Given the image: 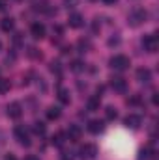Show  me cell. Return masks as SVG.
<instances>
[{"label":"cell","instance_id":"13","mask_svg":"<svg viewBox=\"0 0 159 160\" xmlns=\"http://www.w3.org/2000/svg\"><path fill=\"white\" fill-rule=\"evenodd\" d=\"M103 128H105L103 121L94 119V121H90V123H88V130H90L92 134H99V132H103Z\"/></svg>","mask_w":159,"mask_h":160},{"label":"cell","instance_id":"23","mask_svg":"<svg viewBox=\"0 0 159 160\" xmlns=\"http://www.w3.org/2000/svg\"><path fill=\"white\" fill-rule=\"evenodd\" d=\"M71 69H73V71H80V69H82V63H80V62H73Z\"/></svg>","mask_w":159,"mask_h":160},{"label":"cell","instance_id":"11","mask_svg":"<svg viewBox=\"0 0 159 160\" xmlns=\"http://www.w3.org/2000/svg\"><path fill=\"white\" fill-rule=\"evenodd\" d=\"M137 80H139V82H142V84H148V82L152 80V71H150V69H146V67L137 69Z\"/></svg>","mask_w":159,"mask_h":160},{"label":"cell","instance_id":"20","mask_svg":"<svg viewBox=\"0 0 159 160\" xmlns=\"http://www.w3.org/2000/svg\"><path fill=\"white\" fill-rule=\"evenodd\" d=\"M52 143H54V145H62V143H64V134L58 132L56 136H52Z\"/></svg>","mask_w":159,"mask_h":160},{"label":"cell","instance_id":"18","mask_svg":"<svg viewBox=\"0 0 159 160\" xmlns=\"http://www.w3.org/2000/svg\"><path fill=\"white\" fill-rule=\"evenodd\" d=\"M8 89H9V80L0 78V93H6Z\"/></svg>","mask_w":159,"mask_h":160},{"label":"cell","instance_id":"21","mask_svg":"<svg viewBox=\"0 0 159 160\" xmlns=\"http://www.w3.org/2000/svg\"><path fill=\"white\" fill-rule=\"evenodd\" d=\"M107 118H109V119H114V118H116V110H114L112 106L107 108Z\"/></svg>","mask_w":159,"mask_h":160},{"label":"cell","instance_id":"4","mask_svg":"<svg viewBox=\"0 0 159 160\" xmlns=\"http://www.w3.org/2000/svg\"><path fill=\"white\" fill-rule=\"evenodd\" d=\"M96 155H97V147H96L94 143H84V145H80L79 157L82 160H92V158H96Z\"/></svg>","mask_w":159,"mask_h":160},{"label":"cell","instance_id":"1","mask_svg":"<svg viewBox=\"0 0 159 160\" xmlns=\"http://www.w3.org/2000/svg\"><path fill=\"white\" fill-rule=\"evenodd\" d=\"M146 19H148V11L144 8H133L127 15V22L131 26H140L146 22Z\"/></svg>","mask_w":159,"mask_h":160},{"label":"cell","instance_id":"3","mask_svg":"<svg viewBox=\"0 0 159 160\" xmlns=\"http://www.w3.org/2000/svg\"><path fill=\"white\" fill-rule=\"evenodd\" d=\"M13 136L21 145H30V134H28V128L25 125H17L13 128Z\"/></svg>","mask_w":159,"mask_h":160},{"label":"cell","instance_id":"5","mask_svg":"<svg viewBox=\"0 0 159 160\" xmlns=\"http://www.w3.org/2000/svg\"><path fill=\"white\" fill-rule=\"evenodd\" d=\"M142 47H144V50L146 52H156L159 47V41H157V36L156 34H148V36H144V39H142Z\"/></svg>","mask_w":159,"mask_h":160},{"label":"cell","instance_id":"19","mask_svg":"<svg viewBox=\"0 0 159 160\" xmlns=\"http://www.w3.org/2000/svg\"><path fill=\"white\" fill-rule=\"evenodd\" d=\"M58 99H60L62 102H69V95H68V91H66V89H60V91H58Z\"/></svg>","mask_w":159,"mask_h":160},{"label":"cell","instance_id":"16","mask_svg":"<svg viewBox=\"0 0 159 160\" xmlns=\"http://www.w3.org/2000/svg\"><path fill=\"white\" fill-rule=\"evenodd\" d=\"M47 118H49V119H58V118H60V108H58V106H49Z\"/></svg>","mask_w":159,"mask_h":160},{"label":"cell","instance_id":"22","mask_svg":"<svg viewBox=\"0 0 159 160\" xmlns=\"http://www.w3.org/2000/svg\"><path fill=\"white\" fill-rule=\"evenodd\" d=\"M51 71H52V73H60V71H62V69H60V63H58V62H52V63H51Z\"/></svg>","mask_w":159,"mask_h":160},{"label":"cell","instance_id":"24","mask_svg":"<svg viewBox=\"0 0 159 160\" xmlns=\"http://www.w3.org/2000/svg\"><path fill=\"white\" fill-rule=\"evenodd\" d=\"M6 8H8V2L6 0H0V11H4Z\"/></svg>","mask_w":159,"mask_h":160},{"label":"cell","instance_id":"6","mask_svg":"<svg viewBox=\"0 0 159 160\" xmlns=\"http://www.w3.org/2000/svg\"><path fill=\"white\" fill-rule=\"evenodd\" d=\"M111 88L118 93H125L127 91V80L122 78V77H112L111 78Z\"/></svg>","mask_w":159,"mask_h":160},{"label":"cell","instance_id":"27","mask_svg":"<svg viewBox=\"0 0 159 160\" xmlns=\"http://www.w3.org/2000/svg\"><path fill=\"white\" fill-rule=\"evenodd\" d=\"M6 160H17V158H15L13 155H8V157H6Z\"/></svg>","mask_w":159,"mask_h":160},{"label":"cell","instance_id":"12","mask_svg":"<svg viewBox=\"0 0 159 160\" xmlns=\"http://www.w3.org/2000/svg\"><path fill=\"white\" fill-rule=\"evenodd\" d=\"M68 22H69V26H71V28H80V26L84 24V19H82V15H80V13H71V15H69V19H68Z\"/></svg>","mask_w":159,"mask_h":160},{"label":"cell","instance_id":"15","mask_svg":"<svg viewBox=\"0 0 159 160\" xmlns=\"http://www.w3.org/2000/svg\"><path fill=\"white\" fill-rule=\"evenodd\" d=\"M99 108V95H94V97H90L88 99V110H97Z\"/></svg>","mask_w":159,"mask_h":160},{"label":"cell","instance_id":"2","mask_svg":"<svg viewBox=\"0 0 159 160\" xmlns=\"http://www.w3.org/2000/svg\"><path fill=\"white\" fill-rule=\"evenodd\" d=\"M109 63H111V67H112L114 71H125V69H129V65H131L129 58L123 56V54H116V56H112Z\"/></svg>","mask_w":159,"mask_h":160},{"label":"cell","instance_id":"14","mask_svg":"<svg viewBox=\"0 0 159 160\" xmlns=\"http://www.w3.org/2000/svg\"><path fill=\"white\" fill-rule=\"evenodd\" d=\"M13 26H15V22H13V19H11V17H6V19H2V21H0V28H2L4 32H11V30H13Z\"/></svg>","mask_w":159,"mask_h":160},{"label":"cell","instance_id":"8","mask_svg":"<svg viewBox=\"0 0 159 160\" xmlns=\"http://www.w3.org/2000/svg\"><path fill=\"white\" fill-rule=\"evenodd\" d=\"M45 24L43 22H34L32 26H30V34H32V38H36V39H41V38H45Z\"/></svg>","mask_w":159,"mask_h":160},{"label":"cell","instance_id":"28","mask_svg":"<svg viewBox=\"0 0 159 160\" xmlns=\"http://www.w3.org/2000/svg\"><path fill=\"white\" fill-rule=\"evenodd\" d=\"M0 50H2V41H0Z\"/></svg>","mask_w":159,"mask_h":160},{"label":"cell","instance_id":"10","mask_svg":"<svg viewBox=\"0 0 159 160\" xmlns=\"http://www.w3.org/2000/svg\"><path fill=\"white\" fill-rule=\"evenodd\" d=\"M80 136H82V128H80L79 125H69V128H68V138H69L71 142H77V140H80Z\"/></svg>","mask_w":159,"mask_h":160},{"label":"cell","instance_id":"7","mask_svg":"<svg viewBox=\"0 0 159 160\" xmlns=\"http://www.w3.org/2000/svg\"><path fill=\"white\" fill-rule=\"evenodd\" d=\"M123 125H125L127 128H139V127L142 125V118L137 116V114H129V116H125Z\"/></svg>","mask_w":159,"mask_h":160},{"label":"cell","instance_id":"29","mask_svg":"<svg viewBox=\"0 0 159 160\" xmlns=\"http://www.w3.org/2000/svg\"><path fill=\"white\" fill-rule=\"evenodd\" d=\"M15 2H21V0H15Z\"/></svg>","mask_w":159,"mask_h":160},{"label":"cell","instance_id":"25","mask_svg":"<svg viewBox=\"0 0 159 160\" xmlns=\"http://www.w3.org/2000/svg\"><path fill=\"white\" fill-rule=\"evenodd\" d=\"M25 160H40L38 157H34V155H28V157H25Z\"/></svg>","mask_w":159,"mask_h":160},{"label":"cell","instance_id":"26","mask_svg":"<svg viewBox=\"0 0 159 160\" xmlns=\"http://www.w3.org/2000/svg\"><path fill=\"white\" fill-rule=\"evenodd\" d=\"M103 2H105V4H116L118 0H103Z\"/></svg>","mask_w":159,"mask_h":160},{"label":"cell","instance_id":"17","mask_svg":"<svg viewBox=\"0 0 159 160\" xmlns=\"http://www.w3.org/2000/svg\"><path fill=\"white\" fill-rule=\"evenodd\" d=\"M45 128H47V127H45V123H41V121H36V123H34V132H36V134H45Z\"/></svg>","mask_w":159,"mask_h":160},{"label":"cell","instance_id":"9","mask_svg":"<svg viewBox=\"0 0 159 160\" xmlns=\"http://www.w3.org/2000/svg\"><path fill=\"white\" fill-rule=\"evenodd\" d=\"M21 114H23V106H21L19 102H11V104H8V116H9V118L17 119V118H21Z\"/></svg>","mask_w":159,"mask_h":160}]
</instances>
